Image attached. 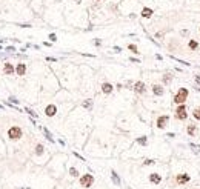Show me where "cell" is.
I'll use <instances>...</instances> for the list:
<instances>
[{
    "label": "cell",
    "instance_id": "cell-6",
    "mask_svg": "<svg viewBox=\"0 0 200 189\" xmlns=\"http://www.w3.org/2000/svg\"><path fill=\"white\" fill-rule=\"evenodd\" d=\"M134 91H135L137 94H145V91H146L145 83H143V82H137V83L134 85Z\"/></svg>",
    "mask_w": 200,
    "mask_h": 189
},
{
    "label": "cell",
    "instance_id": "cell-19",
    "mask_svg": "<svg viewBox=\"0 0 200 189\" xmlns=\"http://www.w3.org/2000/svg\"><path fill=\"white\" fill-rule=\"evenodd\" d=\"M35 154H37V155H42V154H43V146H42V145H37V146H35Z\"/></svg>",
    "mask_w": 200,
    "mask_h": 189
},
{
    "label": "cell",
    "instance_id": "cell-16",
    "mask_svg": "<svg viewBox=\"0 0 200 189\" xmlns=\"http://www.w3.org/2000/svg\"><path fill=\"white\" fill-rule=\"evenodd\" d=\"M111 178H112V181H114L117 186L120 184V178H118V175L115 174V171H112V172H111Z\"/></svg>",
    "mask_w": 200,
    "mask_h": 189
},
{
    "label": "cell",
    "instance_id": "cell-33",
    "mask_svg": "<svg viewBox=\"0 0 200 189\" xmlns=\"http://www.w3.org/2000/svg\"><path fill=\"white\" fill-rule=\"evenodd\" d=\"M114 51H115V52H120V51H122V49H120L118 46H114Z\"/></svg>",
    "mask_w": 200,
    "mask_h": 189
},
{
    "label": "cell",
    "instance_id": "cell-24",
    "mask_svg": "<svg viewBox=\"0 0 200 189\" xmlns=\"http://www.w3.org/2000/svg\"><path fill=\"white\" fill-rule=\"evenodd\" d=\"M69 174H71L72 177H77V175H78V172H77L75 168H71V169H69Z\"/></svg>",
    "mask_w": 200,
    "mask_h": 189
},
{
    "label": "cell",
    "instance_id": "cell-8",
    "mask_svg": "<svg viewBox=\"0 0 200 189\" xmlns=\"http://www.w3.org/2000/svg\"><path fill=\"white\" fill-rule=\"evenodd\" d=\"M15 72H17V75H25V72H26V65H25V63H18V65L15 66Z\"/></svg>",
    "mask_w": 200,
    "mask_h": 189
},
{
    "label": "cell",
    "instance_id": "cell-7",
    "mask_svg": "<svg viewBox=\"0 0 200 189\" xmlns=\"http://www.w3.org/2000/svg\"><path fill=\"white\" fill-rule=\"evenodd\" d=\"M45 114H46L48 117H54V115L57 114V108H55L54 105H48L46 109H45Z\"/></svg>",
    "mask_w": 200,
    "mask_h": 189
},
{
    "label": "cell",
    "instance_id": "cell-34",
    "mask_svg": "<svg viewBox=\"0 0 200 189\" xmlns=\"http://www.w3.org/2000/svg\"><path fill=\"white\" fill-rule=\"evenodd\" d=\"M46 60H49V62H55V59H54V57H46Z\"/></svg>",
    "mask_w": 200,
    "mask_h": 189
},
{
    "label": "cell",
    "instance_id": "cell-31",
    "mask_svg": "<svg viewBox=\"0 0 200 189\" xmlns=\"http://www.w3.org/2000/svg\"><path fill=\"white\" fill-rule=\"evenodd\" d=\"M6 51H9V52H12V51H15V48H14V46H8V48H6Z\"/></svg>",
    "mask_w": 200,
    "mask_h": 189
},
{
    "label": "cell",
    "instance_id": "cell-23",
    "mask_svg": "<svg viewBox=\"0 0 200 189\" xmlns=\"http://www.w3.org/2000/svg\"><path fill=\"white\" fill-rule=\"evenodd\" d=\"M146 137H140V138H137V143H140V145H146Z\"/></svg>",
    "mask_w": 200,
    "mask_h": 189
},
{
    "label": "cell",
    "instance_id": "cell-11",
    "mask_svg": "<svg viewBox=\"0 0 200 189\" xmlns=\"http://www.w3.org/2000/svg\"><path fill=\"white\" fill-rule=\"evenodd\" d=\"M149 180H151L154 184H158L160 181H162V177H160L158 174H151V175H149Z\"/></svg>",
    "mask_w": 200,
    "mask_h": 189
},
{
    "label": "cell",
    "instance_id": "cell-30",
    "mask_svg": "<svg viewBox=\"0 0 200 189\" xmlns=\"http://www.w3.org/2000/svg\"><path fill=\"white\" fill-rule=\"evenodd\" d=\"M9 100H11V103H18V100L15 97H9Z\"/></svg>",
    "mask_w": 200,
    "mask_h": 189
},
{
    "label": "cell",
    "instance_id": "cell-9",
    "mask_svg": "<svg viewBox=\"0 0 200 189\" xmlns=\"http://www.w3.org/2000/svg\"><path fill=\"white\" fill-rule=\"evenodd\" d=\"M15 72V68L11 65V63H5V74L6 75H11V74H14Z\"/></svg>",
    "mask_w": 200,
    "mask_h": 189
},
{
    "label": "cell",
    "instance_id": "cell-15",
    "mask_svg": "<svg viewBox=\"0 0 200 189\" xmlns=\"http://www.w3.org/2000/svg\"><path fill=\"white\" fill-rule=\"evenodd\" d=\"M177 181H178V183H188V181H189V175H186V174L178 175V177H177Z\"/></svg>",
    "mask_w": 200,
    "mask_h": 189
},
{
    "label": "cell",
    "instance_id": "cell-13",
    "mask_svg": "<svg viewBox=\"0 0 200 189\" xmlns=\"http://www.w3.org/2000/svg\"><path fill=\"white\" fill-rule=\"evenodd\" d=\"M195 131H197V128H195V125L194 123H191V125H188V128H186V132H188V135H194L195 134Z\"/></svg>",
    "mask_w": 200,
    "mask_h": 189
},
{
    "label": "cell",
    "instance_id": "cell-18",
    "mask_svg": "<svg viewBox=\"0 0 200 189\" xmlns=\"http://www.w3.org/2000/svg\"><path fill=\"white\" fill-rule=\"evenodd\" d=\"M83 108H86V109H91V108H92V100H91V99L85 100V102H83Z\"/></svg>",
    "mask_w": 200,
    "mask_h": 189
},
{
    "label": "cell",
    "instance_id": "cell-10",
    "mask_svg": "<svg viewBox=\"0 0 200 189\" xmlns=\"http://www.w3.org/2000/svg\"><path fill=\"white\" fill-rule=\"evenodd\" d=\"M152 92L155 94V96H163L165 91H163V88L160 86V85H154V86H152Z\"/></svg>",
    "mask_w": 200,
    "mask_h": 189
},
{
    "label": "cell",
    "instance_id": "cell-5",
    "mask_svg": "<svg viewBox=\"0 0 200 189\" xmlns=\"http://www.w3.org/2000/svg\"><path fill=\"white\" fill-rule=\"evenodd\" d=\"M169 122V117L168 115H160L158 119H157V128H160V129H163L165 126H166V123Z\"/></svg>",
    "mask_w": 200,
    "mask_h": 189
},
{
    "label": "cell",
    "instance_id": "cell-21",
    "mask_svg": "<svg viewBox=\"0 0 200 189\" xmlns=\"http://www.w3.org/2000/svg\"><path fill=\"white\" fill-rule=\"evenodd\" d=\"M192 115H194V119H195V120H200V108H195V109H194Z\"/></svg>",
    "mask_w": 200,
    "mask_h": 189
},
{
    "label": "cell",
    "instance_id": "cell-25",
    "mask_svg": "<svg viewBox=\"0 0 200 189\" xmlns=\"http://www.w3.org/2000/svg\"><path fill=\"white\" fill-rule=\"evenodd\" d=\"M197 46H198V45H197L195 40H191V42H189V48H191V49H195Z\"/></svg>",
    "mask_w": 200,
    "mask_h": 189
},
{
    "label": "cell",
    "instance_id": "cell-1",
    "mask_svg": "<svg viewBox=\"0 0 200 189\" xmlns=\"http://www.w3.org/2000/svg\"><path fill=\"white\" fill-rule=\"evenodd\" d=\"M186 99H188V89H186V88H180V89L177 91V94L174 96V103L182 105V103L186 102Z\"/></svg>",
    "mask_w": 200,
    "mask_h": 189
},
{
    "label": "cell",
    "instance_id": "cell-12",
    "mask_svg": "<svg viewBox=\"0 0 200 189\" xmlns=\"http://www.w3.org/2000/svg\"><path fill=\"white\" fill-rule=\"evenodd\" d=\"M102 91H103L105 94H111V92H112V85H111V83H103V85H102Z\"/></svg>",
    "mask_w": 200,
    "mask_h": 189
},
{
    "label": "cell",
    "instance_id": "cell-3",
    "mask_svg": "<svg viewBox=\"0 0 200 189\" xmlns=\"http://www.w3.org/2000/svg\"><path fill=\"white\" fill-rule=\"evenodd\" d=\"M188 117V112H186V106L182 103V105H178V108L175 109V119L178 120H186Z\"/></svg>",
    "mask_w": 200,
    "mask_h": 189
},
{
    "label": "cell",
    "instance_id": "cell-20",
    "mask_svg": "<svg viewBox=\"0 0 200 189\" xmlns=\"http://www.w3.org/2000/svg\"><path fill=\"white\" fill-rule=\"evenodd\" d=\"M171 80H172V75H171V74H165V75H163V83L168 85Z\"/></svg>",
    "mask_w": 200,
    "mask_h": 189
},
{
    "label": "cell",
    "instance_id": "cell-26",
    "mask_svg": "<svg viewBox=\"0 0 200 189\" xmlns=\"http://www.w3.org/2000/svg\"><path fill=\"white\" fill-rule=\"evenodd\" d=\"M128 48H129V49H131L132 52H138V51H137V46H135V45H132V43H131V45L128 46Z\"/></svg>",
    "mask_w": 200,
    "mask_h": 189
},
{
    "label": "cell",
    "instance_id": "cell-28",
    "mask_svg": "<svg viewBox=\"0 0 200 189\" xmlns=\"http://www.w3.org/2000/svg\"><path fill=\"white\" fill-rule=\"evenodd\" d=\"M143 164H146V166H148V164H154V160L148 158V160H145V163H143Z\"/></svg>",
    "mask_w": 200,
    "mask_h": 189
},
{
    "label": "cell",
    "instance_id": "cell-27",
    "mask_svg": "<svg viewBox=\"0 0 200 189\" xmlns=\"http://www.w3.org/2000/svg\"><path fill=\"white\" fill-rule=\"evenodd\" d=\"M49 40H51V42H55V40H57V35H55V34H49Z\"/></svg>",
    "mask_w": 200,
    "mask_h": 189
},
{
    "label": "cell",
    "instance_id": "cell-29",
    "mask_svg": "<svg viewBox=\"0 0 200 189\" xmlns=\"http://www.w3.org/2000/svg\"><path fill=\"white\" fill-rule=\"evenodd\" d=\"M26 112H28V114H31L32 117H37V114H35V112H34V111H31V109H26Z\"/></svg>",
    "mask_w": 200,
    "mask_h": 189
},
{
    "label": "cell",
    "instance_id": "cell-22",
    "mask_svg": "<svg viewBox=\"0 0 200 189\" xmlns=\"http://www.w3.org/2000/svg\"><path fill=\"white\" fill-rule=\"evenodd\" d=\"M43 132H45V135H46V138H48L49 141H54V138H52V135H51V132H49L46 128H43Z\"/></svg>",
    "mask_w": 200,
    "mask_h": 189
},
{
    "label": "cell",
    "instance_id": "cell-4",
    "mask_svg": "<svg viewBox=\"0 0 200 189\" xmlns=\"http://www.w3.org/2000/svg\"><path fill=\"white\" fill-rule=\"evenodd\" d=\"M92 183H94V177L91 174H85V175L80 177V184H82L83 187H91Z\"/></svg>",
    "mask_w": 200,
    "mask_h": 189
},
{
    "label": "cell",
    "instance_id": "cell-2",
    "mask_svg": "<svg viewBox=\"0 0 200 189\" xmlns=\"http://www.w3.org/2000/svg\"><path fill=\"white\" fill-rule=\"evenodd\" d=\"M8 137H9L11 140H18L20 137H22V129H20L18 126H12V128H9V131H8Z\"/></svg>",
    "mask_w": 200,
    "mask_h": 189
},
{
    "label": "cell",
    "instance_id": "cell-32",
    "mask_svg": "<svg viewBox=\"0 0 200 189\" xmlns=\"http://www.w3.org/2000/svg\"><path fill=\"white\" fill-rule=\"evenodd\" d=\"M194 79H195V82H197V85H200V75H195V77H194Z\"/></svg>",
    "mask_w": 200,
    "mask_h": 189
},
{
    "label": "cell",
    "instance_id": "cell-14",
    "mask_svg": "<svg viewBox=\"0 0 200 189\" xmlns=\"http://www.w3.org/2000/svg\"><path fill=\"white\" fill-rule=\"evenodd\" d=\"M151 15H152V9H151V8H143V9H142V17L149 18Z\"/></svg>",
    "mask_w": 200,
    "mask_h": 189
},
{
    "label": "cell",
    "instance_id": "cell-17",
    "mask_svg": "<svg viewBox=\"0 0 200 189\" xmlns=\"http://www.w3.org/2000/svg\"><path fill=\"white\" fill-rule=\"evenodd\" d=\"M189 148L192 149V152H194V154H198V152H200V145H194V143H191Z\"/></svg>",
    "mask_w": 200,
    "mask_h": 189
}]
</instances>
